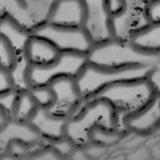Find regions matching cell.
I'll return each instance as SVG.
<instances>
[{"label":"cell","instance_id":"6da1fadb","mask_svg":"<svg viewBox=\"0 0 160 160\" xmlns=\"http://www.w3.org/2000/svg\"><path fill=\"white\" fill-rule=\"evenodd\" d=\"M95 126L119 129V113L106 100L93 99L83 103L79 111L67 119L64 135L78 148H86L88 131Z\"/></svg>","mask_w":160,"mask_h":160},{"label":"cell","instance_id":"7a4b0ae2","mask_svg":"<svg viewBox=\"0 0 160 160\" xmlns=\"http://www.w3.org/2000/svg\"><path fill=\"white\" fill-rule=\"evenodd\" d=\"M88 63L106 68L127 66H159L160 52H146L135 48L128 42L109 39L96 43L87 53Z\"/></svg>","mask_w":160,"mask_h":160},{"label":"cell","instance_id":"3957f363","mask_svg":"<svg viewBox=\"0 0 160 160\" xmlns=\"http://www.w3.org/2000/svg\"><path fill=\"white\" fill-rule=\"evenodd\" d=\"M155 66H127L119 68H106L88 63L76 76V84L83 103L88 102L100 89L118 82L146 79Z\"/></svg>","mask_w":160,"mask_h":160},{"label":"cell","instance_id":"277c9868","mask_svg":"<svg viewBox=\"0 0 160 160\" xmlns=\"http://www.w3.org/2000/svg\"><path fill=\"white\" fill-rule=\"evenodd\" d=\"M156 93H160L155 89L146 79L126 80L118 82L108 87L102 88L95 93L89 100L102 99L108 102L120 115L131 113L144 107ZM88 100V102H89Z\"/></svg>","mask_w":160,"mask_h":160},{"label":"cell","instance_id":"5b68a950","mask_svg":"<svg viewBox=\"0 0 160 160\" xmlns=\"http://www.w3.org/2000/svg\"><path fill=\"white\" fill-rule=\"evenodd\" d=\"M87 53L80 52H60L56 62L46 66L28 64L26 69V84L28 89L31 87L47 86L53 79L60 76L76 78L83 67L87 64Z\"/></svg>","mask_w":160,"mask_h":160},{"label":"cell","instance_id":"8992f818","mask_svg":"<svg viewBox=\"0 0 160 160\" xmlns=\"http://www.w3.org/2000/svg\"><path fill=\"white\" fill-rule=\"evenodd\" d=\"M31 33L48 40L60 52L88 53V51L93 46L91 36L84 28L55 26L46 20L36 24L32 28Z\"/></svg>","mask_w":160,"mask_h":160},{"label":"cell","instance_id":"52a82bcc","mask_svg":"<svg viewBox=\"0 0 160 160\" xmlns=\"http://www.w3.org/2000/svg\"><path fill=\"white\" fill-rule=\"evenodd\" d=\"M47 86L51 87L55 93V102L48 108L51 113L69 118L76 113L83 106V99L79 92L76 78L60 76L53 79Z\"/></svg>","mask_w":160,"mask_h":160},{"label":"cell","instance_id":"ba28073f","mask_svg":"<svg viewBox=\"0 0 160 160\" xmlns=\"http://www.w3.org/2000/svg\"><path fill=\"white\" fill-rule=\"evenodd\" d=\"M87 8V20L84 29L92 39V43H102L109 39H115L113 19L109 16L106 0H84Z\"/></svg>","mask_w":160,"mask_h":160},{"label":"cell","instance_id":"9c48e42d","mask_svg":"<svg viewBox=\"0 0 160 160\" xmlns=\"http://www.w3.org/2000/svg\"><path fill=\"white\" fill-rule=\"evenodd\" d=\"M122 123L126 129L139 136L156 132L160 126V93H156L138 111L123 115Z\"/></svg>","mask_w":160,"mask_h":160},{"label":"cell","instance_id":"30bf717a","mask_svg":"<svg viewBox=\"0 0 160 160\" xmlns=\"http://www.w3.org/2000/svg\"><path fill=\"white\" fill-rule=\"evenodd\" d=\"M87 20L84 0H53L48 8L46 22L62 27L83 28Z\"/></svg>","mask_w":160,"mask_h":160},{"label":"cell","instance_id":"8fae6325","mask_svg":"<svg viewBox=\"0 0 160 160\" xmlns=\"http://www.w3.org/2000/svg\"><path fill=\"white\" fill-rule=\"evenodd\" d=\"M67 119L68 118L53 115L48 109L39 107L28 123L33 127V129L39 133V136L43 140L52 142V140L66 136L64 128H66Z\"/></svg>","mask_w":160,"mask_h":160},{"label":"cell","instance_id":"7c38bea8","mask_svg":"<svg viewBox=\"0 0 160 160\" xmlns=\"http://www.w3.org/2000/svg\"><path fill=\"white\" fill-rule=\"evenodd\" d=\"M24 58L28 64H35V66H46L56 62L60 51L49 43L48 40L31 35L26 48H24Z\"/></svg>","mask_w":160,"mask_h":160},{"label":"cell","instance_id":"4fadbf2b","mask_svg":"<svg viewBox=\"0 0 160 160\" xmlns=\"http://www.w3.org/2000/svg\"><path fill=\"white\" fill-rule=\"evenodd\" d=\"M0 35H3L11 43L12 48L19 56V55H23L24 48L32 33L29 29L18 23L11 15H3L0 16Z\"/></svg>","mask_w":160,"mask_h":160},{"label":"cell","instance_id":"5bb4252c","mask_svg":"<svg viewBox=\"0 0 160 160\" xmlns=\"http://www.w3.org/2000/svg\"><path fill=\"white\" fill-rule=\"evenodd\" d=\"M128 43L140 51L160 52V23H148L146 27L133 31Z\"/></svg>","mask_w":160,"mask_h":160},{"label":"cell","instance_id":"9a60e30c","mask_svg":"<svg viewBox=\"0 0 160 160\" xmlns=\"http://www.w3.org/2000/svg\"><path fill=\"white\" fill-rule=\"evenodd\" d=\"M38 103L29 91H18V96L15 100L11 119L18 123H28L31 118L38 111Z\"/></svg>","mask_w":160,"mask_h":160},{"label":"cell","instance_id":"2e32d148","mask_svg":"<svg viewBox=\"0 0 160 160\" xmlns=\"http://www.w3.org/2000/svg\"><path fill=\"white\" fill-rule=\"evenodd\" d=\"M123 139L120 129H111L103 126H95L88 131V147L107 148L115 146Z\"/></svg>","mask_w":160,"mask_h":160},{"label":"cell","instance_id":"e0dca14e","mask_svg":"<svg viewBox=\"0 0 160 160\" xmlns=\"http://www.w3.org/2000/svg\"><path fill=\"white\" fill-rule=\"evenodd\" d=\"M27 8L28 6H27L26 0H0V11H4L3 15H11L18 23H20L26 28H27L26 26Z\"/></svg>","mask_w":160,"mask_h":160},{"label":"cell","instance_id":"ac0fdd59","mask_svg":"<svg viewBox=\"0 0 160 160\" xmlns=\"http://www.w3.org/2000/svg\"><path fill=\"white\" fill-rule=\"evenodd\" d=\"M29 93L36 100L38 106L40 108L48 109L55 102V93L53 89L49 86H39V87H31L28 89Z\"/></svg>","mask_w":160,"mask_h":160},{"label":"cell","instance_id":"d6986e66","mask_svg":"<svg viewBox=\"0 0 160 160\" xmlns=\"http://www.w3.org/2000/svg\"><path fill=\"white\" fill-rule=\"evenodd\" d=\"M16 60H18V55L12 48L11 43L3 35H0V66L12 71L15 64H16Z\"/></svg>","mask_w":160,"mask_h":160},{"label":"cell","instance_id":"ffe728a7","mask_svg":"<svg viewBox=\"0 0 160 160\" xmlns=\"http://www.w3.org/2000/svg\"><path fill=\"white\" fill-rule=\"evenodd\" d=\"M49 147H51L60 158L69 156L72 152H75V149H78V147L75 146V144L67 136H63L60 139H56V140L49 142Z\"/></svg>","mask_w":160,"mask_h":160},{"label":"cell","instance_id":"44dd1931","mask_svg":"<svg viewBox=\"0 0 160 160\" xmlns=\"http://www.w3.org/2000/svg\"><path fill=\"white\" fill-rule=\"evenodd\" d=\"M12 91H16V88L11 69L0 66V95L9 93Z\"/></svg>","mask_w":160,"mask_h":160},{"label":"cell","instance_id":"7402d4cb","mask_svg":"<svg viewBox=\"0 0 160 160\" xmlns=\"http://www.w3.org/2000/svg\"><path fill=\"white\" fill-rule=\"evenodd\" d=\"M144 16L149 24L160 23V0H151L144 7Z\"/></svg>","mask_w":160,"mask_h":160},{"label":"cell","instance_id":"603a6c76","mask_svg":"<svg viewBox=\"0 0 160 160\" xmlns=\"http://www.w3.org/2000/svg\"><path fill=\"white\" fill-rule=\"evenodd\" d=\"M106 6L112 19L120 18L127 11V0H106Z\"/></svg>","mask_w":160,"mask_h":160},{"label":"cell","instance_id":"cb8c5ba5","mask_svg":"<svg viewBox=\"0 0 160 160\" xmlns=\"http://www.w3.org/2000/svg\"><path fill=\"white\" fill-rule=\"evenodd\" d=\"M147 80L158 92H160V64L159 66H155L151 71H149Z\"/></svg>","mask_w":160,"mask_h":160},{"label":"cell","instance_id":"d4e9b609","mask_svg":"<svg viewBox=\"0 0 160 160\" xmlns=\"http://www.w3.org/2000/svg\"><path fill=\"white\" fill-rule=\"evenodd\" d=\"M11 120L12 119H11V115H9V112L3 106H0V131L6 128Z\"/></svg>","mask_w":160,"mask_h":160}]
</instances>
